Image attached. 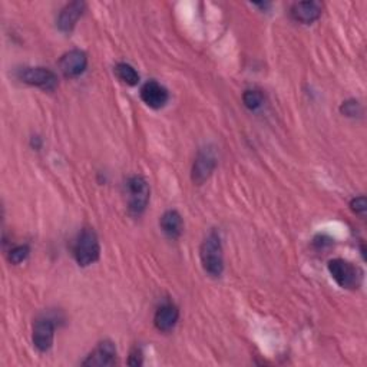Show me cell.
I'll return each instance as SVG.
<instances>
[{"label": "cell", "mask_w": 367, "mask_h": 367, "mask_svg": "<svg viewBox=\"0 0 367 367\" xmlns=\"http://www.w3.org/2000/svg\"><path fill=\"white\" fill-rule=\"evenodd\" d=\"M200 259L206 274L221 277L224 271V254H222L221 238L215 231H211L205 237L200 248Z\"/></svg>", "instance_id": "1"}, {"label": "cell", "mask_w": 367, "mask_h": 367, "mask_svg": "<svg viewBox=\"0 0 367 367\" xmlns=\"http://www.w3.org/2000/svg\"><path fill=\"white\" fill-rule=\"evenodd\" d=\"M101 255V246L98 241V235L92 228H84L81 234L78 235L75 247H73V257L76 263L81 267H88L99 260Z\"/></svg>", "instance_id": "2"}, {"label": "cell", "mask_w": 367, "mask_h": 367, "mask_svg": "<svg viewBox=\"0 0 367 367\" xmlns=\"http://www.w3.org/2000/svg\"><path fill=\"white\" fill-rule=\"evenodd\" d=\"M150 184L142 175H134L126 181L128 210L132 215H141L150 202Z\"/></svg>", "instance_id": "3"}, {"label": "cell", "mask_w": 367, "mask_h": 367, "mask_svg": "<svg viewBox=\"0 0 367 367\" xmlns=\"http://www.w3.org/2000/svg\"><path fill=\"white\" fill-rule=\"evenodd\" d=\"M329 273L342 289H357V285L360 284L362 273L359 268L346 260H331L329 263Z\"/></svg>", "instance_id": "4"}, {"label": "cell", "mask_w": 367, "mask_h": 367, "mask_svg": "<svg viewBox=\"0 0 367 367\" xmlns=\"http://www.w3.org/2000/svg\"><path fill=\"white\" fill-rule=\"evenodd\" d=\"M18 78L22 82L38 86L43 91H55L58 86V76L47 68H22L18 72Z\"/></svg>", "instance_id": "5"}, {"label": "cell", "mask_w": 367, "mask_h": 367, "mask_svg": "<svg viewBox=\"0 0 367 367\" xmlns=\"http://www.w3.org/2000/svg\"><path fill=\"white\" fill-rule=\"evenodd\" d=\"M217 167V155L214 150L204 148L198 152L194 165H193V174H191V178H193L194 184L202 185L206 180L211 177V174L214 172Z\"/></svg>", "instance_id": "6"}, {"label": "cell", "mask_w": 367, "mask_h": 367, "mask_svg": "<svg viewBox=\"0 0 367 367\" xmlns=\"http://www.w3.org/2000/svg\"><path fill=\"white\" fill-rule=\"evenodd\" d=\"M54 339H55L54 320L49 317H39L34 324V336H32L35 347L39 352L45 353L52 347Z\"/></svg>", "instance_id": "7"}, {"label": "cell", "mask_w": 367, "mask_h": 367, "mask_svg": "<svg viewBox=\"0 0 367 367\" xmlns=\"http://www.w3.org/2000/svg\"><path fill=\"white\" fill-rule=\"evenodd\" d=\"M88 67V56L84 51L73 49L67 52L59 60V69L67 78L81 76Z\"/></svg>", "instance_id": "8"}, {"label": "cell", "mask_w": 367, "mask_h": 367, "mask_svg": "<svg viewBox=\"0 0 367 367\" xmlns=\"http://www.w3.org/2000/svg\"><path fill=\"white\" fill-rule=\"evenodd\" d=\"M117 363V347L113 342H101L97 348L82 362V366H114Z\"/></svg>", "instance_id": "9"}, {"label": "cell", "mask_w": 367, "mask_h": 367, "mask_svg": "<svg viewBox=\"0 0 367 367\" xmlns=\"http://www.w3.org/2000/svg\"><path fill=\"white\" fill-rule=\"evenodd\" d=\"M168 91L156 81H150L141 88V99L152 109L163 108L168 102Z\"/></svg>", "instance_id": "10"}, {"label": "cell", "mask_w": 367, "mask_h": 367, "mask_svg": "<svg viewBox=\"0 0 367 367\" xmlns=\"http://www.w3.org/2000/svg\"><path fill=\"white\" fill-rule=\"evenodd\" d=\"M323 5L320 2H300L296 3L292 9V16L293 19L303 23V25H310L316 22L322 16Z\"/></svg>", "instance_id": "11"}, {"label": "cell", "mask_w": 367, "mask_h": 367, "mask_svg": "<svg viewBox=\"0 0 367 367\" xmlns=\"http://www.w3.org/2000/svg\"><path fill=\"white\" fill-rule=\"evenodd\" d=\"M85 10L84 2H72L62 9L59 18H58V27L59 30L71 34L73 27L76 26L79 18H81Z\"/></svg>", "instance_id": "12"}, {"label": "cell", "mask_w": 367, "mask_h": 367, "mask_svg": "<svg viewBox=\"0 0 367 367\" xmlns=\"http://www.w3.org/2000/svg\"><path fill=\"white\" fill-rule=\"evenodd\" d=\"M178 318H180V310L174 305H171V303H168V305H164L156 310L154 317V324L159 331L167 333L175 327Z\"/></svg>", "instance_id": "13"}, {"label": "cell", "mask_w": 367, "mask_h": 367, "mask_svg": "<svg viewBox=\"0 0 367 367\" xmlns=\"http://www.w3.org/2000/svg\"><path fill=\"white\" fill-rule=\"evenodd\" d=\"M159 226H161V230L164 231V234L172 238V240L178 238L184 230L182 217L180 215L178 211H175V210H169L164 213L161 220H159Z\"/></svg>", "instance_id": "14"}, {"label": "cell", "mask_w": 367, "mask_h": 367, "mask_svg": "<svg viewBox=\"0 0 367 367\" xmlns=\"http://www.w3.org/2000/svg\"><path fill=\"white\" fill-rule=\"evenodd\" d=\"M115 75L118 76V79L121 82L130 85V86H135L139 82V73L135 71L134 67H131L130 63H118L115 67Z\"/></svg>", "instance_id": "15"}, {"label": "cell", "mask_w": 367, "mask_h": 367, "mask_svg": "<svg viewBox=\"0 0 367 367\" xmlns=\"http://www.w3.org/2000/svg\"><path fill=\"white\" fill-rule=\"evenodd\" d=\"M243 101H244V105L250 110H257L263 106L264 97H263V93L257 89H248L243 95Z\"/></svg>", "instance_id": "16"}, {"label": "cell", "mask_w": 367, "mask_h": 367, "mask_svg": "<svg viewBox=\"0 0 367 367\" xmlns=\"http://www.w3.org/2000/svg\"><path fill=\"white\" fill-rule=\"evenodd\" d=\"M29 252H30V248L27 246H18L10 250L9 252V261L12 264H21L23 263L27 257H29Z\"/></svg>", "instance_id": "17"}, {"label": "cell", "mask_w": 367, "mask_h": 367, "mask_svg": "<svg viewBox=\"0 0 367 367\" xmlns=\"http://www.w3.org/2000/svg\"><path fill=\"white\" fill-rule=\"evenodd\" d=\"M340 110H342L343 115L353 118V117H357L362 113V106H360V104L357 101H346V102H343Z\"/></svg>", "instance_id": "18"}, {"label": "cell", "mask_w": 367, "mask_h": 367, "mask_svg": "<svg viewBox=\"0 0 367 367\" xmlns=\"http://www.w3.org/2000/svg\"><path fill=\"white\" fill-rule=\"evenodd\" d=\"M350 206H352V210L359 214V215H364L366 214V210H367V202H366V198L364 197H357L355 200H352V202H350Z\"/></svg>", "instance_id": "19"}, {"label": "cell", "mask_w": 367, "mask_h": 367, "mask_svg": "<svg viewBox=\"0 0 367 367\" xmlns=\"http://www.w3.org/2000/svg\"><path fill=\"white\" fill-rule=\"evenodd\" d=\"M130 364L131 366H141L142 364V352L139 348H134L131 357H130Z\"/></svg>", "instance_id": "20"}]
</instances>
